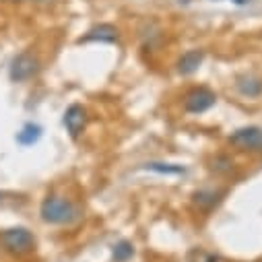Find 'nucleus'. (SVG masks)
Instances as JSON below:
<instances>
[{"instance_id": "8", "label": "nucleus", "mask_w": 262, "mask_h": 262, "mask_svg": "<svg viewBox=\"0 0 262 262\" xmlns=\"http://www.w3.org/2000/svg\"><path fill=\"white\" fill-rule=\"evenodd\" d=\"M235 89L242 97L248 99H258L262 95V77L256 73H246L242 77H237L235 81Z\"/></svg>"}, {"instance_id": "1", "label": "nucleus", "mask_w": 262, "mask_h": 262, "mask_svg": "<svg viewBox=\"0 0 262 262\" xmlns=\"http://www.w3.org/2000/svg\"><path fill=\"white\" fill-rule=\"evenodd\" d=\"M39 215L50 225H71V223L79 221L81 211L67 196L50 194V196H46L39 207Z\"/></svg>"}, {"instance_id": "15", "label": "nucleus", "mask_w": 262, "mask_h": 262, "mask_svg": "<svg viewBox=\"0 0 262 262\" xmlns=\"http://www.w3.org/2000/svg\"><path fill=\"white\" fill-rule=\"evenodd\" d=\"M9 5H25V3H35V0H5Z\"/></svg>"}, {"instance_id": "9", "label": "nucleus", "mask_w": 262, "mask_h": 262, "mask_svg": "<svg viewBox=\"0 0 262 262\" xmlns=\"http://www.w3.org/2000/svg\"><path fill=\"white\" fill-rule=\"evenodd\" d=\"M223 194H225V192L219 190V188H203V190H199V192H194L192 203L199 207L201 211H211L213 207H217V205L221 203Z\"/></svg>"}, {"instance_id": "6", "label": "nucleus", "mask_w": 262, "mask_h": 262, "mask_svg": "<svg viewBox=\"0 0 262 262\" xmlns=\"http://www.w3.org/2000/svg\"><path fill=\"white\" fill-rule=\"evenodd\" d=\"M62 124H64V128H67V133L73 139H77L87 126V110L83 105H79V103H73L67 112H64Z\"/></svg>"}, {"instance_id": "12", "label": "nucleus", "mask_w": 262, "mask_h": 262, "mask_svg": "<svg viewBox=\"0 0 262 262\" xmlns=\"http://www.w3.org/2000/svg\"><path fill=\"white\" fill-rule=\"evenodd\" d=\"M39 137H41V128H39L37 124H25V126H23V130L17 135V141H19L21 145L29 147V145L37 143V141H39Z\"/></svg>"}, {"instance_id": "10", "label": "nucleus", "mask_w": 262, "mask_h": 262, "mask_svg": "<svg viewBox=\"0 0 262 262\" xmlns=\"http://www.w3.org/2000/svg\"><path fill=\"white\" fill-rule=\"evenodd\" d=\"M203 60H205V52H203V50H188L186 54L180 56V60H178V64H176L178 73L184 75V77L196 73V71L201 69Z\"/></svg>"}, {"instance_id": "7", "label": "nucleus", "mask_w": 262, "mask_h": 262, "mask_svg": "<svg viewBox=\"0 0 262 262\" xmlns=\"http://www.w3.org/2000/svg\"><path fill=\"white\" fill-rule=\"evenodd\" d=\"M118 37H120V31L114 25L101 23V25H95L93 29H89L79 39V43H116Z\"/></svg>"}, {"instance_id": "14", "label": "nucleus", "mask_w": 262, "mask_h": 262, "mask_svg": "<svg viewBox=\"0 0 262 262\" xmlns=\"http://www.w3.org/2000/svg\"><path fill=\"white\" fill-rule=\"evenodd\" d=\"M231 169H233V159H231V157H227V155L215 157V161H213V171H215V173L227 176V173H231Z\"/></svg>"}, {"instance_id": "4", "label": "nucleus", "mask_w": 262, "mask_h": 262, "mask_svg": "<svg viewBox=\"0 0 262 262\" xmlns=\"http://www.w3.org/2000/svg\"><path fill=\"white\" fill-rule=\"evenodd\" d=\"M37 71H39V58L31 50L21 52L11 62V79L15 83H25V81L33 79L37 75Z\"/></svg>"}, {"instance_id": "16", "label": "nucleus", "mask_w": 262, "mask_h": 262, "mask_svg": "<svg viewBox=\"0 0 262 262\" xmlns=\"http://www.w3.org/2000/svg\"><path fill=\"white\" fill-rule=\"evenodd\" d=\"M54 3H56V0H35V5H39V7H50Z\"/></svg>"}, {"instance_id": "3", "label": "nucleus", "mask_w": 262, "mask_h": 262, "mask_svg": "<svg viewBox=\"0 0 262 262\" xmlns=\"http://www.w3.org/2000/svg\"><path fill=\"white\" fill-rule=\"evenodd\" d=\"M227 143L242 153H262V128L260 126H244L229 135Z\"/></svg>"}, {"instance_id": "5", "label": "nucleus", "mask_w": 262, "mask_h": 262, "mask_svg": "<svg viewBox=\"0 0 262 262\" xmlns=\"http://www.w3.org/2000/svg\"><path fill=\"white\" fill-rule=\"evenodd\" d=\"M217 103V95L207 87H196L184 97V110L188 114H205Z\"/></svg>"}, {"instance_id": "2", "label": "nucleus", "mask_w": 262, "mask_h": 262, "mask_svg": "<svg viewBox=\"0 0 262 262\" xmlns=\"http://www.w3.org/2000/svg\"><path fill=\"white\" fill-rule=\"evenodd\" d=\"M0 244L15 256H25L35 250V235L25 227H11L0 231Z\"/></svg>"}, {"instance_id": "11", "label": "nucleus", "mask_w": 262, "mask_h": 262, "mask_svg": "<svg viewBox=\"0 0 262 262\" xmlns=\"http://www.w3.org/2000/svg\"><path fill=\"white\" fill-rule=\"evenodd\" d=\"M143 169H149V171H155V173H161V176H178V173H184V165L180 163H163V161H151V163H145Z\"/></svg>"}, {"instance_id": "13", "label": "nucleus", "mask_w": 262, "mask_h": 262, "mask_svg": "<svg viewBox=\"0 0 262 262\" xmlns=\"http://www.w3.org/2000/svg\"><path fill=\"white\" fill-rule=\"evenodd\" d=\"M133 256H135V246L130 242L124 239V242H118L114 246V260L116 262H128Z\"/></svg>"}]
</instances>
